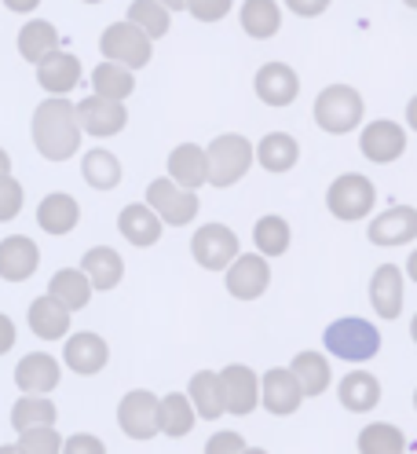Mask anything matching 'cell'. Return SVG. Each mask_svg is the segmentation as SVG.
Returning <instances> with one entry per match:
<instances>
[{
    "instance_id": "20",
    "label": "cell",
    "mask_w": 417,
    "mask_h": 454,
    "mask_svg": "<svg viewBox=\"0 0 417 454\" xmlns=\"http://www.w3.org/2000/svg\"><path fill=\"white\" fill-rule=\"evenodd\" d=\"M41 268V249L30 235H8L0 242V278L4 282H26Z\"/></svg>"
},
{
    "instance_id": "9",
    "label": "cell",
    "mask_w": 417,
    "mask_h": 454,
    "mask_svg": "<svg viewBox=\"0 0 417 454\" xmlns=\"http://www.w3.org/2000/svg\"><path fill=\"white\" fill-rule=\"evenodd\" d=\"M73 114H77L81 132L92 136V139H110V136L125 132V125H128V110H125V103H118V99H103V96H96V92L85 96L81 103H73Z\"/></svg>"
},
{
    "instance_id": "53",
    "label": "cell",
    "mask_w": 417,
    "mask_h": 454,
    "mask_svg": "<svg viewBox=\"0 0 417 454\" xmlns=\"http://www.w3.org/2000/svg\"><path fill=\"white\" fill-rule=\"evenodd\" d=\"M0 454H19V450H15V443H4V447H0Z\"/></svg>"
},
{
    "instance_id": "6",
    "label": "cell",
    "mask_w": 417,
    "mask_h": 454,
    "mask_svg": "<svg viewBox=\"0 0 417 454\" xmlns=\"http://www.w3.org/2000/svg\"><path fill=\"white\" fill-rule=\"evenodd\" d=\"M99 51H103V59H110V63H121L128 70H143L151 63V55H154V41L139 30V26H132L128 19H118V22H110L103 30Z\"/></svg>"
},
{
    "instance_id": "52",
    "label": "cell",
    "mask_w": 417,
    "mask_h": 454,
    "mask_svg": "<svg viewBox=\"0 0 417 454\" xmlns=\"http://www.w3.org/2000/svg\"><path fill=\"white\" fill-rule=\"evenodd\" d=\"M238 454H267V450H264V447H242Z\"/></svg>"
},
{
    "instance_id": "50",
    "label": "cell",
    "mask_w": 417,
    "mask_h": 454,
    "mask_svg": "<svg viewBox=\"0 0 417 454\" xmlns=\"http://www.w3.org/2000/svg\"><path fill=\"white\" fill-rule=\"evenodd\" d=\"M161 8H169V12H183L187 8V0H158Z\"/></svg>"
},
{
    "instance_id": "36",
    "label": "cell",
    "mask_w": 417,
    "mask_h": 454,
    "mask_svg": "<svg viewBox=\"0 0 417 454\" xmlns=\"http://www.w3.org/2000/svg\"><path fill=\"white\" fill-rule=\"evenodd\" d=\"M290 242H293V231H290V220L278 216V213H267L253 223V246L260 257L274 261L282 257V253H290Z\"/></svg>"
},
{
    "instance_id": "11",
    "label": "cell",
    "mask_w": 417,
    "mask_h": 454,
    "mask_svg": "<svg viewBox=\"0 0 417 454\" xmlns=\"http://www.w3.org/2000/svg\"><path fill=\"white\" fill-rule=\"evenodd\" d=\"M220 388H224V414L249 418L260 407V374L245 363H231L220 371Z\"/></svg>"
},
{
    "instance_id": "29",
    "label": "cell",
    "mask_w": 417,
    "mask_h": 454,
    "mask_svg": "<svg viewBox=\"0 0 417 454\" xmlns=\"http://www.w3.org/2000/svg\"><path fill=\"white\" fill-rule=\"evenodd\" d=\"M48 297L51 301H59L70 316L73 311H81V308H89V301H92V282L85 278V271L81 268H59L51 275V282H48Z\"/></svg>"
},
{
    "instance_id": "4",
    "label": "cell",
    "mask_w": 417,
    "mask_h": 454,
    "mask_svg": "<svg viewBox=\"0 0 417 454\" xmlns=\"http://www.w3.org/2000/svg\"><path fill=\"white\" fill-rule=\"evenodd\" d=\"M315 125L329 136H348L363 125V114H367V99L359 96V89L351 84H326V89L315 96Z\"/></svg>"
},
{
    "instance_id": "56",
    "label": "cell",
    "mask_w": 417,
    "mask_h": 454,
    "mask_svg": "<svg viewBox=\"0 0 417 454\" xmlns=\"http://www.w3.org/2000/svg\"><path fill=\"white\" fill-rule=\"evenodd\" d=\"M399 454H406V450H399Z\"/></svg>"
},
{
    "instance_id": "39",
    "label": "cell",
    "mask_w": 417,
    "mask_h": 454,
    "mask_svg": "<svg viewBox=\"0 0 417 454\" xmlns=\"http://www.w3.org/2000/svg\"><path fill=\"white\" fill-rule=\"evenodd\" d=\"M128 22L139 26L151 41H161V37H169V30H173V12L161 8L158 0H132L128 4Z\"/></svg>"
},
{
    "instance_id": "46",
    "label": "cell",
    "mask_w": 417,
    "mask_h": 454,
    "mask_svg": "<svg viewBox=\"0 0 417 454\" xmlns=\"http://www.w3.org/2000/svg\"><path fill=\"white\" fill-rule=\"evenodd\" d=\"M282 4H286L297 19H319V15L329 12L333 0H282Z\"/></svg>"
},
{
    "instance_id": "15",
    "label": "cell",
    "mask_w": 417,
    "mask_h": 454,
    "mask_svg": "<svg viewBox=\"0 0 417 454\" xmlns=\"http://www.w3.org/2000/svg\"><path fill=\"white\" fill-rule=\"evenodd\" d=\"M253 92L264 106H290L300 96V74L290 63H264L253 77Z\"/></svg>"
},
{
    "instance_id": "5",
    "label": "cell",
    "mask_w": 417,
    "mask_h": 454,
    "mask_svg": "<svg viewBox=\"0 0 417 454\" xmlns=\"http://www.w3.org/2000/svg\"><path fill=\"white\" fill-rule=\"evenodd\" d=\"M377 206V187L370 176L363 173H341L337 180L329 184L326 191V209L329 216H337L344 223H355V220H367Z\"/></svg>"
},
{
    "instance_id": "32",
    "label": "cell",
    "mask_w": 417,
    "mask_h": 454,
    "mask_svg": "<svg viewBox=\"0 0 417 454\" xmlns=\"http://www.w3.org/2000/svg\"><path fill=\"white\" fill-rule=\"evenodd\" d=\"M169 180L187 187V191L205 187V147H198V144L173 147V154H169Z\"/></svg>"
},
{
    "instance_id": "51",
    "label": "cell",
    "mask_w": 417,
    "mask_h": 454,
    "mask_svg": "<svg viewBox=\"0 0 417 454\" xmlns=\"http://www.w3.org/2000/svg\"><path fill=\"white\" fill-rule=\"evenodd\" d=\"M406 271H410V278L417 282V249L410 253V261H406Z\"/></svg>"
},
{
    "instance_id": "13",
    "label": "cell",
    "mask_w": 417,
    "mask_h": 454,
    "mask_svg": "<svg viewBox=\"0 0 417 454\" xmlns=\"http://www.w3.org/2000/svg\"><path fill=\"white\" fill-rule=\"evenodd\" d=\"M359 151H363L367 161L374 165H392L406 154V129L399 121H370L363 125V132H359Z\"/></svg>"
},
{
    "instance_id": "42",
    "label": "cell",
    "mask_w": 417,
    "mask_h": 454,
    "mask_svg": "<svg viewBox=\"0 0 417 454\" xmlns=\"http://www.w3.org/2000/svg\"><path fill=\"white\" fill-rule=\"evenodd\" d=\"M22 206H26V187L12 173H4L0 176V223L15 220L22 213Z\"/></svg>"
},
{
    "instance_id": "26",
    "label": "cell",
    "mask_w": 417,
    "mask_h": 454,
    "mask_svg": "<svg viewBox=\"0 0 417 454\" xmlns=\"http://www.w3.org/2000/svg\"><path fill=\"white\" fill-rule=\"evenodd\" d=\"M337 400L351 414H370L381 403V381L370 371H351L337 381Z\"/></svg>"
},
{
    "instance_id": "40",
    "label": "cell",
    "mask_w": 417,
    "mask_h": 454,
    "mask_svg": "<svg viewBox=\"0 0 417 454\" xmlns=\"http://www.w3.org/2000/svg\"><path fill=\"white\" fill-rule=\"evenodd\" d=\"M55 418H59V411H55L48 395L22 392V400H15V407H12V429L22 433V429H37V425H55Z\"/></svg>"
},
{
    "instance_id": "23",
    "label": "cell",
    "mask_w": 417,
    "mask_h": 454,
    "mask_svg": "<svg viewBox=\"0 0 417 454\" xmlns=\"http://www.w3.org/2000/svg\"><path fill=\"white\" fill-rule=\"evenodd\" d=\"M81 223V202L73 194L66 191H51L41 198V206H37V227L44 235H70L73 227Z\"/></svg>"
},
{
    "instance_id": "41",
    "label": "cell",
    "mask_w": 417,
    "mask_h": 454,
    "mask_svg": "<svg viewBox=\"0 0 417 454\" xmlns=\"http://www.w3.org/2000/svg\"><path fill=\"white\" fill-rule=\"evenodd\" d=\"M63 447V436L55 425H37V429H22L19 433V443L15 450L19 454H59Z\"/></svg>"
},
{
    "instance_id": "12",
    "label": "cell",
    "mask_w": 417,
    "mask_h": 454,
    "mask_svg": "<svg viewBox=\"0 0 417 454\" xmlns=\"http://www.w3.org/2000/svg\"><path fill=\"white\" fill-rule=\"evenodd\" d=\"M118 429L128 440H154L158 436V395L147 388H132L118 403Z\"/></svg>"
},
{
    "instance_id": "18",
    "label": "cell",
    "mask_w": 417,
    "mask_h": 454,
    "mask_svg": "<svg viewBox=\"0 0 417 454\" xmlns=\"http://www.w3.org/2000/svg\"><path fill=\"white\" fill-rule=\"evenodd\" d=\"M59 381H63V366L48 352H30L15 366V385L26 395H48V392L59 388Z\"/></svg>"
},
{
    "instance_id": "24",
    "label": "cell",
    "mask_w": 417,
    "mask_h": 454,
    "mask_svg": "<svg viewBox=\"0 0 417 454\" xmlns=\"http://www.w3.org/2000/svg\"><path fill=\"white\" fill-rule=\"evenodd\" d=\"M403 268L399 264H381L370 278V304L381 319H399L403 316Z\"/></svg>"
},
{
    "instance_id": "38",
    "label": "cell",
    "mask_w": 417,
    "mask_h": 454,
    "mask_svg": "<svg viewBox=\"0 0 417 454\" xmlns=\"http://www.w3.org/2000/svg\"><path fill=\"white\" fill-rule=\"evenodd\" d=\"M406 450V436L392 421H370L359 433V454H399Z\"/></svg>"
},
{
    "instance_id": "2",
    "label": "cell",
    "mask_w": 417,
    "mask_h": 454,
    "mask_svg": "<svg viewBox=\"0 0 417 454\" xmlns=\"http://www.w3.org/2000/svg\"><path fill=\"white\" fill-rule=\"evenodd\" d=\"M322 345L341 363H370L381 352V330L370 319L344 316V319H333L322 330Z\"/></svg>"
},
{
    "instance_id": "43",
    "label": "cell",
    "mask_w": 417,
    "mask_h": 454,
    "mask_svg": "<svg viewBox=\"0 0 417 454\" xmlns=\"http://www.w3.org/2000/svg\"><path fill=\"white\" fill-rule=\"evenodd\" d=\"M183 12H190V19L198 22H224L235 12V0H187Z\"/></svg>"
},
{
    "instance_id": "1",
    "label": "cell",
    "mask_w": 417,
    "mask_h": 454,
    "mask_svg": "<svg viewBox=\"0 0 417 454\" xmlns=\"http://www.w3.org/2000/svg\"><path fill=\"white\" fill-rule=\"evenodd\" d=\"M30 139L44 161H70L81 151V132L73 103L66 96H48L37 103L34 118H30Z\"/></svg>"
},
{
    "instance_id": "37",
    "label": "cell",
    "mask_w": 417,
    "mask_h": 454,
    "mask_svg": "<svg viewBox=\"0 0 417 454\" xmlns=\"http://www.w3.org/2000/svg\"><path fill=\"white\" fill-rule=\"evenodd\" d=\"M92 92L103 96V99H118V103H125V99L135 92V70H128V67H121V63L103 59V63L92 70Z\"/></svg>"
},
{
    "instance_id": "8",
    "label": "cell",
    "mask_w": 417,
    "mask_h": 454,
    "mask_svg": "<svg viewBox=\"0 0 417 454\" xmlns=\"http://www.w3.org/2000/svg\"><path fill=\"white\" fill-rule=\"evenodd\" d=\"M242 253V246H238V235L231 231L228 223H202L198 231H194V239H190V257H194V264L198 268H205V271H224L235 257Z\"/></svg>"
},
{
    "instance_id": "35",
    "label": "cell",
    "mask_w": 417,
    "mask_h": 454,
    "mask_svg": "<svg viewBox=\"0 0 417 454\" xmlns=\"http://www.w3.org/2000/svg\"><path fill=\"white\" fill-rule=\"evenodd\" d=\"M15 44H19L22 59L34 67L37 59H44L48 51L59 48V30H55V22H48V19H30V22H22Z\"/></svg>"
},
{
    "instance_id": "30",
    "label": "cell",
    "mask_w": 417,
    "mask_h": 454,
    "mask_svg": "<svg viewBox=\"0 0 417 454\" xmlns=\"http://www.w3.org/2000/svg\"><path fill=\"white\" fill-rule=\"evenodd\" d=\"M194 425H198V414H194V407L183 392H169L158 400V433L183 440L194 433Z\"/></svg>"
},
{
    "instance_id": "25",
    "label": "cell",
    "mask_w": 417,
    "mask_h": 454,
    "mask_svg": "<svg viewBox=\"0 0 417 454\" xmlns=\"http://www.w3.org/2000/svg\"><path fill=\"white\" fill-rule=\"evenodd\" d=\"M300 161V144L290 132H267L260 144H253V165H260L264 173H290Z\"/></svg>"
},
{
    "instance_id": "22",
    "label": "cell",
    "mask_w": 417,
    "mask_h": 454,
    "mask_svg": "<svg viewBox=\"0 0 417 454\" xmlns=\"http://www.w3.org/2000/svg\"><path fill=\"white\" fill-rule=\"evenodd\" d=\"M118 231L128 246L135 249H151L161 242V231H165V223L158 220V213L147 206V202H132L118 213Z\"/></svg>"
},
{
    "instance_id": "7",
    "label": "cell",
    "mask_w": 417,
    "mask_h": 454,
    "mask_svg": "<svg viewBox=\"0 0 417 454\" xmlns=\"http://www.w3.org/2000/svg\"><path fill=\"white\" fill-rule=\"evenodd\" d=\"M143 202L158 213V220L165 227H187V223H194V216H198V209H202L198 191H187V187L173 184L169 176L151 180Z\"/></svg>"
},
{
    "instance_id": "3",
    "label": "cell",
    "mask_w": 417,
    "mask_h": 454,
    "mask_svg": "<svg viewBox=\"0 0 417 454\" xmlns=\"http://www.w3.org/2000/svg\"><path fill=\"white\" fill-rule=\"evenodd\" d=\"M253 168V144L242 132H220L205 147V184L235 187Z\"/></svg>"
},
{
    "instance_id": "10",
    "label": "cell",
    "mask_w": 417,
    "mask_h": 454,
    "mask_svg": "<svg viewBox=\"0 0 417 454\" xmlns=\"http://www.w3.org/2000/svg\"><path fill=\"white\" fill-rule=\"evenodd\" d=\"M224 286L235 301H257L271 286V264L260 253H238L224 268Z\"/></svg>"
},
{
    "instance_id": "17",
    "label": "cell",
    "mask_w": 417,
    "mask_h": 454,
    "mask_svg": "<svg viewBox=\"0 0 417 454\" xmlns=\"http://www.w3.org/2000/svg\"><path fill=\"white\" fill-rule=\"evenodd\" d=\"M66 348H63V363H66V371L81 374V378H92L99 374L103 366L110 363V345L92 333V330H81V333H66Z\"/></svg>"
},
{
    "instance_id": "44",
    "label": "cell",
    "mask_w": 417,
    "mask_h": 454,
    "mask_svg": "<svg viewBox=\"0 0 417 454\" xmlns=\"http://www.w3.org/2000/svg\"><path fill=\"white\" fill-rule=\"evenodd\" d=\"M59 454H106V443L92 433H73V436L63 440Z\"/></svg>"
},
{
    "instance_id": "48",
    "label": "cell",
    "mask_w": 417,
    "mask_h": 454,
    "mask_svg": "<svg viewBox=\"0 0 417 454\" xmlns=\"http://www.w3.org/2000/svg\"><path fill=\"white\" fill-rule=\"evenodd\" d=\"M8 12H15V15H30V12H37L41 8V0H0Z\"/></svg>"
},
{
    "instance_id": "19",
    "label": "cell",
    "mask_w": 417,
    "mask_h": 454,
    "mask_svg": "<svg viewBox=\"0 0 417 454\" xmlns=\"http://www.w3.org/2000/svg\"><path fill=\"white\" fill-rule=\"evenodd\" d=\"M304 403V392L297 385V378L290 374V366H274L260 378V407L274 418H290L297 407Z\"/></svg>"
},
{
    "instance_id": "14",
    "label": "cell",
    "mask_w": 417,
    "mask_h": 454,
    "mask_svg": "<svg viewBox=\"0 0 417 454\" xmlns=\"http://www.w3.org/2000/svg\"><path fill=\"white\" fill-rule=\"evenodd\" d=\"M34 70H37V84H41L48 96H70L77 84H81V77H85V70H81V59H77L73 51H66L63 44L55 48V51H48L44 59H37Z\"/></svg>"
},
{
    "instance_id": "34",
    "label": "cell",
    "mask_w": 417,
    "mask_h": 454,
    "mask_svg": "<svg viewBox=\"0 0 417 454\" xmlns=\"http://www.w3.org/2000/svg\"><path fill=\"white\" fill-rule=\"evenodd\" d=\"M81 176H85V184L92 191H114L121 184V176H125V168H121L114 151L92 147L85 158H81Z\"/></svg>"
},
{
    "instance_id": "28",
    "label": "cell",
    "mask_w": 417,
    "mask_h": 454,
    "mask_svg": "<svg viewBox=\"0 0 417 454\" xmlns=\"http://www.w3.org/2000/svg\"><path fill=\"white\" fill-rule=\"evenodd\" d=\"M238 22L253 41H271L282 30V4L278 0H242Z\"/></svg>"
},
{
    "instance_id": "54",
    "label": "cell",
    "mask_w": 417,
    "mask_h": 454,
    "mask_svg": "<svg viewBox=\"0 0 417 454\" xmlns=\"http://www.w3.org/2000/svg\"><path fill=\"white\" fill-rule=\"evenodd\" d=\"M403 4H406V8H417V0H403Z\"/></svg>"
},
{
    "instance_id": "27",
    "label": "cell",
    "mask_w": 417,
    "mask_h": 454,
    "mask_svg": "<svg viewBox=\"0 0 417 454\" xmlns=\"http://www.w3.org/2000/svg\"><path fill=\"white\" fill-rule=\"evenodd\" d=\"M70 311L59 304V301H51L48 294L30 301V308H26V323H30V330L41 337V340H63L70 333Z\"/></svg>"
},
{
    "instance_id": "21",
    "label": "cell",
    "mask_w": 417,
    "mask_h": 454,
    "mask_svg": "<svg viewBox=\"0 0 417 454\" xmlns=\"http://www.w3.org/2000/svg\"><path fill=\"white\" fill-rule=\"evenodd\" d=\"M81 271L92 282V294H110L121 286L125 278V261L114 246H92L85 257H81Z\"/></svg>"
},
{
    "instance_id": "16",
    "label": "cell",
    "mask_w": 417,
    "mask_h": 454,
    "mask_svg": "<svg viewBox=\"0 0 417 454\" xmlns=\"http://www.w3.org/2000/svg\"><path fill=\"white\" fill-rule=\"evenodd\" d=\"M367 239L381 249H396V246H410L417 239V209L413 206H392L370 220Z\"/></svg>"
},
{
    "instance_id": "45",
    "label": "cell",
    "mask_w": 417,
    "mask_h": 454,
    "mask_svg": "<svg viewBox=\"0 0 417 454\" xmlns=\"http://www.w3.org/2000/svg\"><path fill=\"white\" fill-rule=\"evenodd\" d=\"M245 447V440L238 433H212L205 443V454H238Z\"/></svg>"
},
{
    "instance_id": "31",
    "label": "cell",
    "mask_w": 417,
    "mask_h": 454,
    "mask_svg": "<svg viewBox=\"0 0 417 454\" xmlns=\"http://www.w3.org/2000/svg\"><path fill=\"white\" fill-rule=\"evenodd\" d=\"M290 374L297 378L304 400H312V395H322L333 381V366L322 352H297L293 363H290Z\"/></svg>"
},
{
    "instance_id": "33",
    "label": "cell",
    "mask_w": 417,
    "mask_h": 454,
    "mask_svg": "<svg viewBox=\"0 0 417 454\" xmlns=\"http://www.w3.org/2000/svg\"><path fill=\"white\" fill-rule=\"evenodd\" d=\"M187 400H190L194 414L205 418V421L224 418V388H220V374L198 371L190 378V385H187Z\"/></svg>"
},
{
    "instance_id": "49",
    "label": "cell",
    "mask_w": 417,
    "mask_h": 454,
    "mask_svg": "<svg viewBox=\"0 0 417 454\" xmlns=\"http://www.w3.org/2000/svg\"><path fill=\"white\" fill-rule=\"evenodd\" d=\"M4 173H12V154L0 147V176H4Z\"/></svg>"
},
{
    "instance_id": "55",
    "label": "cell",
    "mask_w": 417,
    "mask_h": 454,
    "mask_svg": "<svg viewBox=\"0 0 417 454\" xmlns=\"http://www.w3.org/2000/svg\"><path fill=\"white\" fill-rule=\"evenodd\" d=\"M81 4H103V0H81Z\"/></svg>"
},
{
    "instance_id": "47",
    "label": "cell",
    "mask_w": 417,
    "mask_h": 454,
    "mask_svg": "<svg viewBox=\"0 0 417 454\" xmlns=\"http://www.w3.org/2000/svg\"><path fill=\"white\" fill-rule=\"evenodd\" d=\"M15 348V323L0 311V356H8Z\"/></svg>"
}]
</instances>
